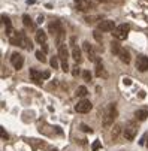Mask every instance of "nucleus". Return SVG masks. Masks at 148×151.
<instances>
[{
    "instance_id": "obj_1",
    "label": "nucleus",
    "mask_w": 148,
    "mask_h": 151,
    "mask_svg": "<svg viewBox=\"0 0 148 151\" xmlns=\"http://www.w3.org/2000/svg\"><path fill=\"white\" fill-rule=\"evenodd\" d=\"M117 117V108H115V105L114 103H111L108 106V109H106V114H105V117H103V127H109L112 123H114Z\"/></svg>"
},
{
    "instance_id": "obj_2",
    "label": "nucleus",
    "mask_w": 148,
    "mask_h": 151,
    "mask_svg": "<svg viewBox=\"0 0 148 151\" xmlns=\"http://www.w3.org/2000/svg\"><path fill=\"white\" fill-rule=\"evenodd\" d=\"M129 32H130V25L129 24H120V25H117V27H115V30H114V33H112V34H114L115 39L124 40L127 38Z\"/></svg>"
},
{
    "instance_id": "obj_3",
    "label": "nucleus",
    "mask_w": 148,
    "mask_h": 151,
    "mask_svg": "<svg viewBox=\"0 0 148 151\" xmlns=\"http://www.w3.org/2000/svg\"><path fill=\"white\" fill-rule=\"evenodd\" d=\"M67 57H69V51L66 48V45H58V58L62 60V69L64 72L69 70V63H67Z\"/></svg>"
},
{
    "instance_id": "obj_4",
    "label": "nucleus",
    "mask_w": 148,
    "mask_h": 151,
    "mask_svg": "<svg viewBox=\"0 0 148 151\" xmlns=\"http://www.w3.org/2000/svg\"><path fill=\"white\" fill-rule=\"evenodd\" d=\"M136 132H138V126L133 123V121H130L126 124V129H124V138L127 141H133L135 136H136Z\"/></svg>"
},
{
    "instance_id": "obj_5",
    "label": "nucleus",
    "mask_w": 148,
    "mask_h": 151,
    "mask_svg": "<svg viewBox=\"0 0 148 151\" xmlns=\"http://www.w3.org/2000/svg\"><path fill=\"white\" fill-rule=\"evenodd\" d=\"M91 108H93L91 102L87 100V99H82V100H79L75 105V111L79 112V114H87L88 111H91Z\"/></svg>"
},
{
    "instance_id": "obj_6",
    "label": "nucleus",
    "mask_w": 148,
    "mask_h": 151,
    "mask_svg": "<svg viewBox=\"0 0 148 151\" xmlns=\"http://www.w3.org/2000/svg\"><path fill=\"white\" fill-rule=\"evenodd\" d=\"M49 32L53 33V34H56L58 42H60V38H62V36H63V33H64L63 25H62V23H60V21H54V23H51V24H49Z\"/></svg>"
},
{
    "instance_id": "obj_7",
    "label": "nucleus",
    "mask_w": 148,
    "mask_h": 151,
    "mask_svg": "<svg viewBox=\"0 0 148 151\" xmlns=\"http://www.w3.org/2000/svg\"><path fill=\"white\" fill-rule=\"evenodd\" d=\"M115 23L111 21V20H103L97 24V30L99 32H114L115 30Z\"/></svg>"
},
{
    "instance_id": "obj_8",
    "label": "nucleus",
    "mask_w": 148,
    "mask_h": 151,
    "mask_svg": "<svg viewBox=\"0 0 148 151\" xmlns=\"http://www.w3.org/2000/svg\"><path fill=\"white\" fill-rule=\"evenodd\" d=\"M75 3H76L78 11H81V12H87V11H90L94 8L91 0H75Z\"/></svg>"
},
{
    "instance_id": "obj_9",
    "label": "nucleus",
    "mask_w": 148,
    "mask_h": 151,
    "mask_svg": "<svg viewBox=\"0 0 148 151\" xmlns=\"http://www.w3.org/2000/svg\"><path fill=\"white\" fill-rule=\"evenodd\" d=\"M136 69L139 70V72H147L148 70V57L139 56L136 58Z\"/></svg>"
},
{
    "instance_id": "obj_10",
    "label": "nucleus",
    "mask_w": 148,
    "mask_h": 151,
    "mask_svg": "<svg viewBox=\"0 0 148 151\" xmlns=\"http://www.w3.org/2000/svg\"><path fill=\"white\" fill-rule=\"evenodd\" d=\"M11 63L15 69H21L23 65H24V57L21 54H18V52H14L11 56Z\"/></svg>"
},
{
    "instance_id": "obj_11",
    "label": "nucleus",
    "mask_w": 148,
    "mask_h": 151,
    "mask_svg": "<svg viewBox=\"0 0 148 151\" xmlns=\"http://www.w3.org/2000/svg\"><path fill=\"white\" fill-rule=\"evenodd\" d=\"M30 78L33 79V81H34V82H38V84H39V82H40V79H42L43 76H42V73L39 72V70H38V69H34V67H32V69H30Z\"/></svg>"
},
{
    "instance_id": "obj_12",
    "label": "nucleus",
    "mask_w": 148,
    "mask_h": 151,
    "mask_svg": "<svg viewBox=\"0 0 148 151\" xmlns=\"http://www.w3.org/2000/svg\"><path fill=\"white\" fill-rule=\"evenodd\" d=\"M118 57H120V60L123 61V63H126V65H129L130 63V54H129V51L127 49H121L120 51V54H118Z\"/></svg>"
},
{
    "instance_id": "obj_13",
    "label": "nucleus",
    "mask_w": 148,
    "mask_h": 151,
    "mask_svg": "<svg viewBox=\"0 0 148 151\" xmlns=\"http://www.w3.org/2000/svg\"><path fill=\"white\" fill-rule=\"evenodd\" d=\"M135 118L139 120V121L147 120V118H148V111H147V109H138V111L135 112Z\"/></svg>"
},
{
    "instance_id": "obj_14",
    "label": "nucleus",
    "mask_w": 148,
    "mask_h": 151,
    "mask_svg": "<svg viewBox=\"0 0 148 151\" xmlns=\"http://www.w3.org/2000/svg\"><path fill=\"white\" fill-rule=\"evenodd\" d=\"M21 47H23V48H25V49H29V51L33 48V45H32V40L27 38V34H25L24 32H23V42H21Z\"/></svg>"
},
{
    "instance_id": "obj_15",
    "label": "nucleus",
    "mask_w": 148,
    "mask_h": 151,
    "mask_svg": "<svg viewBox=\"0 0 148 151\" xmlns=\"http://www.w3.org/2000/svg\"><path fill=\"white\" fill-rule=\"evenodd\" d=\"M123 49V47L120 45V42L118 40H112L111 42V51H112V54H120V51Z\"/></svg>"
},
{
    "instance_id": "obj_16",
    "label": "nucleus",
    "mask_w": 148,
    "mask_h": 151,
    "mask_svg": "<svg viewBox=\"0 0 148 151\" xmlns=\"http://www.w3.org/2000/svg\"><path fill=\"white\" fill-rule=\"evenodd\" d=\"M36 40H38V43H47V33L43 32V30H38L36 32Z\"/></svg>"
},
{
    "instance_id": "obj_17",
    "label": "nucleus",
    "mask_w": 148,
    "mask_h": 151,
    "mask_svg": "<svg viewBox=\"0 0 148 151\" xmlns=\"http://www.w3.org/2000/svg\"><path fill=\"white\" fill-rule=\"evenodd\" d=\"M72 57H73V60H75V61H78V63L81 61V49L78 48L76 45H73V47H72Z\"/></svg>"
},
{
    "instance_id": "obj_18",
    "label": "nucleus",
    "mask_w": 148,
    "mask_h": 151,
    "mask_svg": "<svg viewBox=\"0 0 148 151\" xmlns=\"http://www.w3.org/2000/svg\"><path fill=\"white\" fill-rule=\"evenodd\" d=\"M23 24L25 25V27H32V25H33L32 18H30V16H29L27 14H24V15H23Z\"/></svg>"
},
{
    "instance_id": "obj_19",
    "label": "nucleus",
    "mask_w": 148,
    "mask_h": 151,
    "mask_svg": "<svg viewBox=\"0 0 148 151\" xmlns=\"http://www.w3.org/2000/svg\"><path fill=\"white\" fill-rule=\"evenodd\" d=\"M87 93H88V90L84 87V85H81V87H78V90H76V94L79 96V97H85L87 96Z\"/></svg>"
},
{
    "instance_id": "obj_20",
    "label": "nucleus",
    "mask_w": 148,
    "mask_h": 151,
    "mask_svg": "<svg viewBox=\"0 0 148 151\" xmlns=\"http://www.w3.org/2000/svg\"><path fill=\"white\" fill-rule=\"evenodd\" d=\"M103 73V65H102V61H97L96 63V76H102Z\"/></svg>"
},
{
    "instance_id": "obj_21",
    "label": "nucleus",
    "mask_w": 148,
    "mask_h": 151,
    "mask_svg": "<svg viewBox=\"0 0 148 151\" xmlns=\"http://www.w3.org/2000/svg\"><path fill=\"white\" fill-rule=\"evenodd\" d=\"M34 56H36V58H38L39 61H42V63H45V61H47V58H45V54H43L42 51H36V52H34Z\"/></svg>"
},
{
    "instance_id": "obj_22",
    "label": "nucleus",
    "mask_w": 148,
    "mask_h": 151,
    "mask_svg": "<svg viewBox=\"0 0 148 151\" xmlns=\"http://www.w3.org/2000/svg\"><path fill=\"white\" fill-rule=\"evenodd\" d=\"M49 65H51V67H53V69H57L58 67V58L57 57H53V58L49 60Z\"/></svg>"
},
{
    "instance_id": "obj_23",
    "label": "nucleus",
    "mask_w": 148,
    "mask_h": 151,
    "mask_svg": "<svg viewBox=\"0 0 148 151\" xmlns=\"http://www.w3.org/2000/svg\"><path fill=\"white\" fill-rule=\"evenodd\" d=\"M84 49L87 51V54H90V52H94V49H93V47L90 45L88 42H84Z\"/></svg>"
},
{
    "instance_id": "obj_24",
    "label": "nucleus",
    "mask_w": 148,
    "mask_h": 151,
    "mask_svg": "<svg viewBox=\"0 0 148 151\" xmlns=\"http://www.w3.org/2000/svg\"><path fill=\"white\" fill-rule=\"evenodd\" d=\"M120 129H121V126H120V124H117V126L114 127V130H112V138H117L118 136V133H120Z\"/></svg>"
},
{
    "instance_id": "obj_25",
    "label": "nucleus",
    "mask_w": 148,
    "mask_h": 151,
    "mask_svg": "<svg viewBox=\"0 0 148 151\" xmlns=\"http://www.w3.org/2000/svg\"><path fill=\"white\" fill-rule=\"evenodd\" d=\"M100 145H102V144H100V141H94V142H93V145H91V150H93V151H97V150L100 148Z\"/></svg>"
},
{
    "instance_id": "obj_26",
    "label": "nucleus",
    "mask_w": 148,
    "mask_h": 151,
    "mask_svg": "<svg viewBox=\"0 0 148 151\" xmlns=\"http://www.w3.org/2000/svg\"><path fill=\"white\" fill-rule=\"evenodd\" d=\"M2 21L6 24V27H9V25H11V20H9V16H6V15H2Z\"/></svg>"
},
{
    "instance_id": "obj_27",
    "label": "nucleus",
    "mask_w": 148,
    "mask_h": 151,
    "mask_svg": "<svg viewBox=\"0 0 148 151\" xmlns=\"http://www.w3.org/2000/svg\"><path fill=\"white\" fill-rule=\"evenodd\" d=\"M81 130L82 132H85V133H91L93 130H91V127H88L87 124H81Z\"/></svg>"
},
{
    "instance_id": "obj_28",
    "label": "nucleus",
    "mask_w": 148,
    "mask_h": 151,
    "mask_svg": "<svg viewBox=\"0 0 148 151\" xmlns=\"http://www.w3.org/2000/svg\"><path fill=\"white\" fill-rule=\"evenodd\" d=\"M82 76H84L85 81H90V79H91V73L88 72V70H84V72H82Z\"/></svg>"
},
{
    "instance_id": "obj_29",
    "label": "nucleus",
    "mask_w": 148,
    "mask_h": 151,
    "mask_svg": "<svg viewBox=\"0 0 148 151\" xmlns=\"http://www.w3.org/2000/svg\"><path fill=\"white\" fill-rule=\"evenodd\" d=\"M93 34H94V38H96V40H97V42H100V43H102V36H100V33H99V30H96V32H93Z\"/></svg>"
},
{
    "instance_id": "obj_30",
    "label": "nucleus",
    "mask_w": 148,
    "mask_h": 151,
    "mask_svg": "<svg viewBox=\"0 0 148 151\" xmlns=\"http://www.w3.org/2000/svg\"><path fill=\"white\" fill-rule=\"evenodd\" d=\"M0 133H2V139H5V141H6V139H8V133L5 132V129H3V127H0Z\"/></svg>"
},
{
    "instance_id": "obj_31",
    "label": "nucleus",
    "mask_w": 148,
    "mask_h": 151,
    "mask_svg": "<svg viewBox=\"0 0 148 151\" xmlns=\"http://www.w3.org/2000/svg\"><path fill=\"white\" fill-rule=\"evenodd\" d=\"M79 72H81L79 67L76 66V67H73V70H72V75H73V76H78V75H79Z\"/></svg>"
},
{
    "instance_id": "obj_32",
    "label": "nucleus",
    "mask_w": 148,
    "mask_h": 151,
    "mask_svg": "<svg viewBox=\"0 0 148 151\" xmlns=\"http://www.w3.org/2000/svg\"><path fill=\"white\" fill-rule=\"evenodd\" d=\"M123 82L126 85H130V84H132V79H130V78H123Z\"/></svg>"
},
{
    "instance_id": "obj_33",
    "label": "nucleus",
    "mask_w": 148,
    "mask_h": 151,
    "mask_svg": "<svg viewBox=\"0 0 148 151\" xmlns=\"http://www.w3.org/2000/svg\"><path fill=\"white\" fill-rule=\"evenodd\" d=\"M42 76L45 78V79H47V78H49V72H43V73H42Z\"/></svg>"
},
{
    "instance_id": "obj_34",
    "label": "nucleus",
    "mask_w": 148,
    "mask_h": 151,
    "mask_svg": "<svg viewBox=\"0 0 148 151\" xmlns=\"http://www.w3.org/2000/svg\"><path fill=\"white\" fill-rule=\"evenodd\" d=\"M36 23H38V24H42V23H43V16H39Z\"/></svg>"
},
{
    "instance_id": "obj_35",
    "label": "nucleus",
    "mask_w": 148,
    "mask_h": 151,
    "mask_svg": "<svg viewBox=\"0 0 148 151\" xmlns=\"http://www.w3.org/2000/svg\"><path fill=\"white\" fill-rule=\"evenodd\" d=\"M145 139H147V135H144V136H142V139H141V145H144V144H145Z\"/></svg>"
},
{
    "instance_id": "obj_36",
    "label": "nucleus",
    "mask_w": 148,
    "mask_h": 151,
    "mask_svg": "<svg viewBox=\"0 0 148 151\" xmlns=\"http://www.w3.org/2000/svg\"><path fill=\"white\" fill-rule=\"evenodd\" d=\"M139 97H142V99H144V97H145V93H144V91H139Z\"/></svg>"
},
{
    "instance_id": "obj_37",
    "label": "nucleus",
    "mask_w": 148,
    "mask_h": 151,
    "mask_svg": "<svg viewBox=\"0 0 148 151\" xmlns=\"http://www.w3.org/2000/svg\"><path fill=\"white\" fill-rule=\"evenodd\" d=\"M97 2H106V0H97Z\"/></svg>"
},
{
    "instance_id": "obj_38",
    "label": "nucleus",
    "mask_w": 148,
    "mask_h": 151,
    "mask_svg": "<svg viewBox=\"0 0 148 151\" xmlns=\"http://www.w3.org/2000/svg\"><path fill=\"white\" fill-rule=\"evenodd\" d=\"M51 151H57V150H51Z\"/></svg>"
}]
</instances>
